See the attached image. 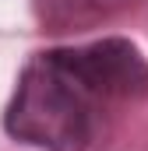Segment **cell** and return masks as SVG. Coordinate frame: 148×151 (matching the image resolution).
<instances>
[{
  "label": "cell",
  "instance_id": "7a4b0ae2",
  "mask_svg": "<svg viewBox=\"0 0 148 151\" xmlns=\"http://www.w3.org/2000/svg\"><path fill=\"white\" fill-rule=\"evenodd\" d=\"M141 4L145 0H32V14L42 32L71 35V32H88L106 21H116Z\"/></svg>",
  "mask_w": 148,
  "mask_h": 151
},
{
  "label": "cell",
  "instance_id": "6da1fadb",
  "mask_svg": "<svg viewBox=\"0 0 148 151\" xmlns=\"http://www.w3.org/2000/svg\"><path fill=\"white\" fill-rule=\"evenodd\" d=\"M148 95V60L123 35L39 49L21 67L4 130L39 151H88L120 106Z\"/></svg>",
  "mask_w": 148,
  "mask_h": 151
}]
</instances>
